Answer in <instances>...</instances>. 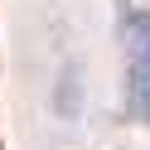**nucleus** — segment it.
<instances>
[{
    "instance_id": "obj_1",
    "label": "nucleus",
    "mask_w": 150,
    "mask_h": 150,
    "mask_svg": "<svg viewBox=\"0 0 150 150\" xmlns=\"http://www.w3.org/2000/svg\"><path fill=\"white\" fill-rule=\"evenodd\" d=\"M131 97L150 116V20H136L131 29Z\"/></svg>"
}]
</instances>
